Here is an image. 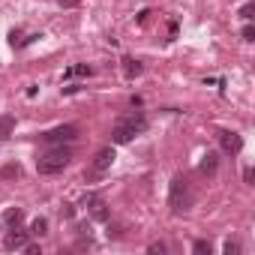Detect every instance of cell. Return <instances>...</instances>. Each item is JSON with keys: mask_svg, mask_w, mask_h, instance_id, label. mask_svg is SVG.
Wrapping results in <instances>:
<instances>
[{"mask_svg": "<svg viewBox=\"0 0 255 255\" xmlns=\"http://www.w3.org/2000/svg\"><path fill=\"white\" fill-rule=\"evenodd\" d=\"M21 249H24L27 255H39V246H36V243H24Z\"/></svg>", "mask_w": 255, "mask_h": 255, "instance_id": "603a6c76", "label": "cell"}, {"mask_svg": "<svg viewBox=\"0 0 255 255\" xmlns=\"http://www.w3.org/2000/svg\"><path fill=\"white\" fill-rule=\"evenodd\" d=\"M237 252H240V243L237 240H228L225 243V255H237Z\"/></svg>", "mask_w": 255, "mask_h": 255, "instance_id": "e0dca14e", "label": "cell"}, {"mask_svg": "<svg viewBox=\"0 0 255 255\" xmlns=\"http://www.w3.org/2000/svg\"><path fill=\"white\" fill-rule=\"evenodd\" d=\"M201 171H204V174H213V171H216V153H207V156L201 159Z\"/></svg>", "mask_w": 255, "mask_h": 255, "instance_id": "4fadbf2b", "label": "cell"}, {"mask_svg": "<svg viewBox=\"0 0 255 255\" xmlns=\"http://www.w3.org/2000/svg\"><path fill=\"white\" fill-rule=\"evenodd\" d=\"M60 213L66 216V219H72V216H75V207H72V204H63V207H60Z\"/></svg>", "mask_w": 255, "mask_h": 255, "instance_id": "7402d4cb", "label": "cell"}, {"mask_svg": "<svg viewBox=\"0 0 255 255\" xmlns=\"http://www.w3.org/2000/svg\"><path fill=\"white\" fill-rule=\"evenodd\" d=\"M120 63H123V75H126V78H138L141 72H144L141 60H135V57H123Z\"/></svg>", "mask_w": 255, "mask_h": 255, "instance_id": "ba28073f", "label": "cell"}, {"mask_svg": "<svg viewBox=\"0 0 255 255\" xmlns=\"http://www.w3.org/2000/svg\"><path fill=\"white\" fill-rule=\"evenodd\" d=\"M192 201H195V195H192V189H189V180L177 174V177L171 180V186H168V204H171V210H174V213H183V210L192 207Z\"/></svg>", "mask_w": 255, "mask_h": 255, "instance_id": "6da1fadb", "label": "cell"}, {"mask_svg": "<svg viewBox=\"0 0 255 255\" xmlns=\"http://www.w3.org/2000/svg\"><path fill=\"white\" fill-rule=\"evenodd\" d=\"M21 219H24V213H21V210H9V213H6V222H9V225H18Z\"/></svg>", "mask_w": 255, "mask_h": 255, "instance_id": "9a60e30c", "label": "cell"}, {"mask_svg": "<svg viewBox=\"0 0 255 255\" xmlns=\"http://www.w3.org/2000/svg\"><path fill=\"white\" fill-rule=\"evenodd\" d=\"M81 3V0H57V6H63V9H75Z\"/></svg>", "mask_w": 255, "mask_h": 255, "instance_id": "d6986e66", "label": "cell"}, {"mask_svg": "<svg viewBox=\"0 0 255 255\" xmlns=\"http://www.w3.org/2000/svg\"><path fill=\"white\" fill-rule=\"evenodd\" d=\"M87 207H90V216L96 222H108V207L99 195H87Z\"/></svg>", "mask_w": 255, "mask_h": 255, "instance_id": "5b68a950", "label": "cell"}, {"mask_svg": "<svg viewBox=\"0 0 255 255\" xmlns=\"http://www.w3.org/2000/svg\"><path fill=\"white\" fill-rule=\"evenodd\" d=\"M12 129H15V117H12V114L0 117V138H9V135H12Z\"/></svg>", "mask_w": 255, "mask_h": 255, "instance_id": "7c38bea8", "label": "cell"}, {"mask_svg": "<svg viewBox=\"0 0 255 255\" xmlns=\"http://www.w3.org/2000/svg\"><path fill=\"white\" fill-rule=\"evenodd\" d=\"M27 243V231H9L6 234V240H3V246L6 249H21Z\"/></svg>", "mask_w": 255, "mask_h": 255, "instance_id": "9c48e42d", "label": "cell"}, {"mask_svg": "<svg viewBox=\"0 0 255 255\" xmlns=\"http://www.w3.org/2000/svg\"><path fill=\"white\" fill-rule=\"evenodd\" d=\"M150 252H153V255H162V252H165V243H162V240L150 243Z\"/></svg>", "mask_w": 255, "mask_h": 255, "instance_id": "44dd1931", "label": "cell"}, {"mask_svg": "<svg viewBox=\"0 0 255 255\" xmlns=\"http://www.w3.org/2000/svg\"><path fill=\"white\" fill-rule=\"evenodd\" d=\"M69 159H72V153L60 144V147H54V150H48L45 156L36 159V171H39V174H57V171H63V168L69 165Z\"/></svg>", "mask_w": 255, "mask_h": 255, "instance_id": "7a4b0ae2", "label": "cell"}, {"mask_svg": "<svg viewBox=\"0 0 255 255\" xmlns=\"http://www.w3.org/2000/svg\"><path fill=\"white\" fill-rule=\"evenodd\" d=\"M75 138H78V126L75 123H63V126H54V129L42 132L45 144H72Z\"/></svg>", "mask_w": 255, "mask_h": 255, "instance_id": "3957f363", "label": "cell"}, {"mask_svg": "<svg viewBox=\"0 0 255 255\" xmlns=\"http://www.w3.org/2000/svg\"><path fill=\"white\" fill-rule=\"evenodd\" d=\"M30 234H33V237H42V234H48V219L36 216V219L30 222Z\"/></svg>", "mask_w": 255, "mask_h": 255, "instance_id": "8fae6325", "label": "cell"}, {"mask_svg": "<svg viewBox=\"0 0 255 255\" xmlns=\"http://www.w3.org/2000/svg\"><path fill=\"white\" fill-rule=\"evenodd\" d=\"M114 159H117L114 147H102V150H96V156H93V171H96V174L108 171V168L114 165Z\"/></svg>", "mask_w": 255, "mask_h": 255, "instance_id": "277c9868", "label": "cell"}, {"mask_svg": "<svg viewBox=\"0 0 255 255\" xmlns=\"http://www.w3.org/2000/svg\"><path fill=\"white\" fill-rule=\"evenodd\" d=\"M18 174H21L18 165H6V168H3V177H18Z\"/></svg>", "mask_w": 255, "mask_h": 255, "instance_id": "ac0fdd59", "label": "cell"}, {"mask_svg": "<svg viewBox=\"0 0 255 255\" xmlns=\"http://www.w3.org/2000/svg\"><path fill=\"white\" fill-rule=\"evenodd\" d=\"M147 15H150V9H141V12L135 15V21H138V24H144V21H147Z\"/></svg>", "mask_w": 255, "mask_h": 255, "instance_id": "cb8c5ba5", "label": "cell"}, {"mask_svg": "<svg viewBox=\"0 0 255 255\" xmlns=\"http://www.w3.org/2000/svg\"><path fill=\"white\" fill-rule=\"evenodd\" d=\"M243 180H246V183H252V180H255V171H252V168H246V171H243Z\"/></svg>", "mask_w": 255, "mask_h": 255, "instance_id": "d4e9b609", "label": "cell"}, {"mask_svg": "<svg viewBox=\"0 0 255 255\" xmlns=\"http://www.w3.org/2000/svg\"><path fill=\"white\" fill-rule=\"evenodd\" d=\"M192 249H195L198 255H210V240H195Z\"/></svg>", "mask_w": 255, "mask_h": 255, "instance_id": "5bb4252c", "label": "cell"}, {"mask_svg": "<svg viewBox=\"0 0 255 255\" xmlns=\"http://www.w3.org/2000/svg\"><path fill=\"white\" fill-rule=\"evenodd\" d=\"M243 42H255V27H252V24L243 27Z\"/></svg>", "mask_w": 255, "mask_h": 255, "instance_id": "2e32d148", "label": "cell"}, {"mask_svg": "<svg viewBox=\"0 0 255 255\" xmlns=\"http://www.w3.org/2000/svg\"><path fill=\"white\" fill-rule=\"evenodd\" d=\"M219 144H222V150H225V153H240L243 138H240L237 132H219Z\"/></svg>", "mask_w": 255, "mask_h": 255, "instance_id": "8992f818", "label": "cell"}, {"mask_svg": "<svg viewBox=\"0 0 255 255\" xmlns=\"http://www.w3.org/2000/svg\"><path fill=\"white\" fill-rule=\"evenodd\" d=\"M123 123H129V126L135 129V135L147 129V117H144V114H126V117H123Z\"/></svg>", "mask_w": 255, "mask_h": 255, "instance_id": "30bf717a", "label": "cell"}, {"mask_svg": "<svg viewBox=\"0 0 255 255\" xmlns=\"http://www.w3.org/2000/svg\"><path fill=\"white\" fill-rule=\"evenodd\" d=\"M252 12H255V3H246V6H243V9H240V15H243V18H246V21H249V18H252Z\"/></svg>", "mask_w": 255, "mask_h": 255, "instance_id": "ffe728a7", "label": "cell"}, {"mask_svg": "<svg viewBox=\"0 0 255 255\" xmlns=\"http://www.w3.org/2000/svg\"><path fill=\"white\" fill-rule=\"evenodd\" d=\"M135 138V129L129 126V123H123V120H117V126L111 129V141L114 144H126V141H132Z\"/></svg>", "mask_w": 255, "mask_h": 255, "instance_id": "52a82bcc", "label": "cell"}]
</instances>
